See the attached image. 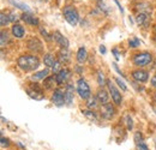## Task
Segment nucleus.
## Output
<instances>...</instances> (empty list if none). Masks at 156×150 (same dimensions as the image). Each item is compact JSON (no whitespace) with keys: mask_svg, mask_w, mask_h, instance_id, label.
<instances>
[{"mask_svg":"<svg viewBox=\"0 0 156 150\" xmlns=\"http://www.w3.org/2000/svg\"><path fill=\"white\" fill-rule=\"evenodd\" d=\"M133 64L138 67H143V66H148L149 64H151L153 61V55L151 53L148 52H142V53H136L132 59Z\"/></svg>","mask_w":156,"mask_h":150,"instance_id":"obj_3","label":"nucleus"},{"mask_svg":"<svg viewBox=\"0 0 156 150\" xmlns=\"http://www.w3.org/2000/svg\"><path fill=\"white\" fill-rule=\"evenodd\" d=\"M112 53L114 54V56H115V59H117V60L120 59V56H119V52H118L117 48H113V49H112Z\"/></svg>","mask_w":156,"mask_h":150,"instance_id":"obj_38","label":"nucleus"},{"mask_svg":"<svg viewBox=\"0 0 156 150\" xmlns=\"http://www.w3.org/2000/svg\"><path fill=\"white\" fill-rule=\"evenodd\" d=\"M9 17H10V20H11V22H16V19H17V16H15L13 13H10Z\"/></svg>","mask_w":156,"mask_h":150,"instance_id":"obj_40","label":"nucleus"},{"mask_svg":"<svg viewBox=\"0 0 156 150\" xmlns=\"http://www.w3.org/2000/svg\"><path fill=\"white\" fill-rule=\"evenodd\" d=\"M48 73H49V70L46 69V70H42V71L37 72V73H34L30 78H31V80L37 82V80H40V79H46V78L48 77Z\"/></svg>","mask_w":156,"mask_h":150,"instance_id":"obj_18","label":"nucleus"},{"mask_svg":"<svg viewBox=\"0 0 156 150\" xmlns=\"http://www.w3.org/2000/svg\"><path fill=\"white\" fill-rule=\"evenodd\" d=\"M58 59L61 64L62 62L64 64H69L70 62V59H71V54H70L69 49L67 48H61L58 53Z\"/></svg>","mask_w":156,"mask_h":150,"instance_id":"obj_12","label":"nucleus"},{"mask_svg":"<svg viewBox=\"0 0 156 150\" xmlns=\"http://www.w3.org/2000/svg\"><path fill=\"white\" fill-rule=\"evenodd\" d=\"M129 43H130V47H132V48H136L138 47L139 45H140V41L138 40V38H131V40H129Z\"/></svg>","mask_w":156,"mask_h":150,"instance_id":"obj_33","label":"nucleus"},{"mask_svg":"<svg viewBox=\"0 0 156 150\" xmlns=\"http://www.w3.org/2000/svg\"><path fill=\"white\" fill-rule=\"evenodd\" d=\"M88 58V52L85 49V47H79L77 52V60L78 62H84Z\"/></svg>","mask_w":156,"mask_h":150,"instance_id":"obj_22","label":"nucleus"},{"mask_svg":"<svg viewBox=\"0 0 156 150\" xmlns=\"http://www.w3.org/2000/svg\"><path fill=\"white\" fill-rule=\"evenodd\" d=\"M28 48L34 53L42 52V42L37 38H30L28 40Z\"/></svg>","mask_w":156,"mask_h":150,"instance_id":"obj_8","label":"nucleus"},{"mask_svg":"<svg viewBox=\"0 0 156 150\" xmlns=\"http://www.w3.org/2000/svg\"><path fill=\"white\" fill-rule=\"evenodd\" d=\"M136 22H137V24L140 25V27H148L149 23H150L149 15L143 13V12H139V13L136 16Z\"/></svg>","mask_w":156,"mask_h":150,"instance_id":"obj_13","label":"nucleus"},{"mask_svg":"<svg viewBox=\"0 0 156 150\" xmlns=\"http://www.w3.org/2000/svg\"><path fill=\"white\" fill-rule=\"evenodd\" d=\"M125 120H126V125H127V130H132L133 127V123H132V118L130 114H126L125 115Z\"/></svg>","mask_w":156,"mask_h":150,"instance_id":"obj_30","label":"nucleus"},{"mask_svg":"<svg viewBox=\"0 0 156 150\" xmlns=\"http://www.w3.org/2000/svg\"><path fill=\"white\" fill-rule=\"evenodd\" d=\"M24 28H23V25H20L18 23H15L13 25H12V35L15 36V38H22L24 36Z\"/></svg>","mask_w":156,"mask_h":150,"instance_id":"obj_17","label":"nucleus"},{"mask_svg":"<svg viewBox=\"0 0 156 150\" xmlns=\"http://www.w3.org/2000/svg\"><path fill=\"white\" fill-rule=\"evenodd\" d=\"M71 76V71L65 67V69H61V71L58 72L55 75V80H57V84H64L65 82H67V79L70 78Z\"/></svg>","mask_w":156,"mask_h":150,"instance_id":"obj_9","label":"nucleus"},{"mask_svg":"<svg viewBox=\"0 0 156 150\" xmlns=\"http://www.w3.org/2000/svg\"><path fill=\"white\" fill-rule=\"evenodd\" d=\"M77 93L83 100H89L91 97V91L89 84L85 82V79L79 78L77 82Z\"/></svg>","mask_w":156,"mask_h":150,"instance_id":"obj_4","label":"nucleus"},{"mask_svg":"<svg viewBox=\"0 0 156 150\" xmlns=\"http://www.w3.org/2000/svg\"><path fill=\"white\" fill-rule=\"evenodd\" d=\"M7 42H9V34H7V31L2 30V31H1V35H0V43H1V47H5Z\"/></svg>","mask_w":156,"mask_h":150,"instance_id":"obj_26","label":"nucleus"},{"mask_svg":"<svg viewBox=\"0 0 156 150\" xmlns=\"http://www.w3.org/2000/svg\"><path fill=\"white\" fill-rule=\"evenodd\" d=\"M151 85H153L154 88H156V75L151 78Z\"/></svg>","mask_w":156,"mask_h":150,"instance_id":"obj_42","label":"nucleus"},{"mask_svg":"<svg viewBox=\"0 0 156 150\" xmlns=\"http://www.w3.org/2000/svg\"><path fill=\"white\" fill-rule=\"evenodd\" d=\"M115 114V108L112 103H106L101 106V116L106 120H111Z\"/></svg>","mask_w":156,"mask_h":150,"instance_id":"obj_6","label":"nucleus"},{"mask_svg":"<svg viewBox=\"0 0 156 150\" xmlns=\"http://www.w3.org/2000/svg\"><path fill=\"white\" fill-rule=\"evenodd\" d=\"M10 2H11V4H13L15 6H17V7L20 9V10H23V11H25V12H28V13H31V11H30V9L28 7V5H27V4L20 2V1H17V0H10Z\"/></svg>","mask_w":156,"mask_h":150,"instance_id":"obj_24","label":"nucleus"},{"mask_svg":"<svg viewBox=\"0 0 156 150\" xmlns=\"http://www.w3.org/2000/svg\"><path fill=\"white\" fill-rule=\"evenodd\" d=\"M82 113L85 115V118H88L89 120H91V121H98V114L94 112L93 109H83L82 111Z\"/></svg>","mask_w":156,"mask_h":150,"instance_id":"obj_21","label":"nucleus"},{"mask_svg":"<svg viewBox=\"0 0 156 150\" xmlns=\"http://www.w3.org/2000/svg\"><path fill=\"white\" fill-rule=\"evenodd\" d=\"M100 52H101L102 54H106V47H105L103 45H101V46H100Z\"/></svg>","mask_w":156,"mask_h":150,"instance_id":"obj_41","label":"nucleus"},{"mask_svg":"<svg viewBox=\"0 0 156 150\" xmlns=\"http://www.w3.org/2000/svg\"><path fill=\"white\" fill-rule=\"evenodd\" d=\"M40 31H41V34H42V36H43V38H46V40H51V38H53V36L51 38V36L48 35V33H47V31H46V30H44V29H43L42 27H40Z\"/></svg>","mask_w":156,"mask_h":150,"instance_id":"obj_34","label":"nucleus"},{"mask_svg":"<svg viewBox=\"0 0 156 150\" xmlns=\"http://www.w3.org/2000/svg\"><path fill=\"white\" fill-rule=\"evenodd\" d=\"M1 120H2V123H7V120H6L4 116H1Z\"/></svg>","mask_w":156,"mask_h":150,"instance_id":"obj_45","label":"nucleus"},{"mask_svg":"<svg viewBox=\"0 0 156 150\" xmlns=\"http://www.w3.org/2000/svg\"><path fill=\"white\" fill-rule=\"evenodd\" d=\"M98 83L100 87H103L107 82H106V78H105V75H103V72L101 71V70H98Z\"/></svg>","mask_w":156,"mask_h":150,"instance_id":"obj_28","label":"nucleus"},{"mask_svg":"<svg viewBox=\"0 0 156 150\" xmlns=\"http://www.w3.org/2000/svg\"><path fill=\"white\" fill-rule=\"evenodd\" d=\"M133 139H135V143H136V145H139V144L144 143V137H143V134H142L140 132H136V133H135V137H133Z\"/></svg>","mask_w":156,"mask_h":150,"instance_id":"obj_29","label":"nucleus"},{"mask_svg":"<svg viewBox=\"0 0 156 150\" xmlns=\"http://www.w3.org/2000/svg\"><path fill=\"white\" fill-rule=\"evenodd\" d=\"M98 97H90L89 100H88V102H87V106H88V108L89 109H95L96 107H98Z\"/></svg>","mask_w":156,"mask_h":150,"instance_id":"obj_25","label":"nucleus"},{"mask_svg":"<svg viewBox=\"0 0 156 150\" xmlns=\"http://www.w3.org/2000/svg\"><path fill=\"white\" fill-rule=\"evenodd\" d=\"M153 33H154V35H155V38H156V24L153 27Z\"/></svg>","mask_w":156,"mask_h":150,"instance_id":"obj_43","label":"nucleus"},{"mask_svg":"<svg viewBox=\"0 0 156 150\" xmlns=\"http://www.w3.org/2000/svg\"><path fill=\"white\" fill-rule=\"evenodd\" d=\"M107 85H108V90H109V93H111V96H112V98H113V102H114L117 106H120L121 102H122L121 94L119 93V90L115 88V85H114L111 80H107Z\"/></svg>","mask_w":156,"mask_h":150,"instance_id":"obj_5","label":"nucleus"},{"mask_svg":"<svg viewBox=\"0 0 156 150\" xmlns=\"http://www.w3.org/2000/svg\"><path fill=\"white\" fill-rule=\"evenodd\" d=\"M27 93H28V95H29L31 98H34V100H36V101H41V100L44 98L43 93H40V91H36V90H33V89H30V88L27 89Z\"/></svg>","mask_w":156,"mask_h":150,"instance_id":"obj_19","label":"nucleus"},{"mask_svg":"<svg viewBox=\"0 0 156 150\" xmlns=\"http://www.w3.org/2000/svg\"><path fill=\"white\" fill-rule=\"evenodd\" d=\"M52 102L58 107L64 106L66 103V101H65V91L61 90V89H55L53 95H52Z\"/></svg>","mask_w":156,"mask_h":150,"instance_id":"obj_7","label":"nucleus"},{"mask_svg":"<svg viewBox=\"0 0 156 150\" xmlns=\"http://www.w3.org/2000/svg\"><path fill=\"white\" fill-rule=\"evenodd\" d=\"M53 38H54L55 43L59 45L61 48H69V40L65 38L64 35H61L60 31H54Z\"/></svg>","mask_w":156,"mask_h":150,"instance_id":"obj_11","label":"nucleus"},{"mask_svg":"<svg viewBox=\"0 0 156 150\" xmlns=\"http://www.w3.org/2000/svg\"><path fill=\"white\" fill-rule=\"evenodd\" d=\"M115 82H117V84L121 88V90H124V91H126L127 90V87H126V84L124 83V80L121 79V78H119V77H117L115 78Z\"/></svg>","mask_w":156,"mask_h":150,"instance_id":"obj_31","label":"nucleus"},{"mask_svg":"<svg viewBox=\"0 0 156 150\" xmlns=\"http://www.w3.org/2000/svg\"><path fill=\"white\" fill-rule=\"evenodd\" d=\"M132 77H133V79L137 80V82L145 83V82L148 80V78H149V75H148V72H147L145 70L138 69V70H135V71L132 72Z\"/></svg>","mask_w":156,"mask_h":150,"instance_id":"obj_10","label":"nucleus"},{"mask_svg":"<svg viewBox=\"0 0 156 150\" xmlns=\"http://www.w3.org/2000/svg\"><path fill=\"white\" fill-rule=\"evenodd\" d=\"M55 83H57V80H55V78L52 77V76H49V77H47L46 79H43V87H44L46 89H52Z\"/></svg>","mask_w":156,"mask_h":150,"instance_id":"obj_23","label":"nucleus"},{"mask_svg":"<svg viewBox=\"0 0 156 150\" xmlns=\"http://www.w3.org/2000/svg\"><path fill=\"white\" fill-rule=\"evenodd\" d=\"M17 65L24 72H31L39 67L40 59L36 55H31V54L20 55L17 59Z\"/></svg>","mask_w":156,"mask_h":150,"instance_id":"obj_1","label":"nucleus"},{"mask_svg":"<svg viewBox=\"0 0 156 150\" xmlns=\"http://www.w3.org/2000/svg\"><path fill=\"white\" fill-rule=\"evenodd\" d=\"M154 98H155V102H156V94H155V96H154Z\"/></svg>","mask_w":156,"mask_h":150,"instance_id":"obj_46","label":"nucleus"},{"mask_svg":"<svg viewBox=\"0 0 156 150\" xmlns=\"http://www.w3.org/2000/svg\"><path fill=\"white\" fill-rule=\"evenodd\" d=\"M73 85L72 84H66V90H65V101L66 105H71L73 100Z\"/></svg>","mask_w":156,"mask_h":150,"instance_id":"obj_16","label":"nucleus"},{"mask_svg":"<svg viewBox=\"0 0 156 150\" xmlns=\"http://www.w3.org/2000/svg\"><path fill=\"white\" fill-rule=\"evenodd\" d=\"M113 67H114V70L117 71V73H119V75H121V77H125V76H124V73H122V72H121V71L119 70V67H118L117 62H113Z\"/></svg>","mask_w":156,"mask_h":150,"instance_id":"obj_36","label":"nucleus"},{"mask_svg":"<svg viewBox=\"0 0 156 150\" xmlns=\"http://www.w3.org/2000/svg\"><path fill=\"white\" fill-rule=\"evenodd\" d=\"M20 18L23 19L27 24H29V25H39V19L36 18L35 16H33L31 13L24 12V13L22 15V17H20Z\"/></svg>","mask_w":156,"mask_h":150,"instance_id":"obj_15","label":"nucleus"},{"mask_svg":"<svg viewBox=\"0 0 156 150\" xmlns=\"http://www.w3.org/2000/svg\"><path fill=\"white\" fill-rule=\"evenodd\" d=\"M18 145H20V147L22 148V149H25V147H24V145H23L22 143H20V142H18Z\"/></svg>","mask_w":156,"mask_h":150,"instance_id":"obj_44","label":"nucleus"},{"mask_svg":"<svg viewBox=\"0 0 156 150\" xmlns=\"http://www.w3.org/2000/svg\"><path fill=\"white\" fill-rule=\"evenodd\" d=\"M10 22H11V20H10L9 15H5L4 12L0 15V25H1V27H6Z\"/></svg>","mask_w":156,"mask_h":150,"instance_id":"obj_27","label":"nucleus"},{"mask_svg":"<svg viewBox=\"0 0 156 150\" xmlns=\"http://www.w3.org/2000/svg\"><path fill=\"white\" fill-rule=\"evenodd\" d=\"M52 71H53V73H58V72L61 71V62H60L59 60H57V61H55V64L53 65Z\"/></svg>","mask_w":156,"mask_h":150,"instance_id":"obj_32","label":"nucleus"},{"mask_svg":"<svg viewBox=\"0 0 156 150\" xmlns=\"http://www.w3.org/2000/svg\"><path fill=\"white\" fill-rule=\"evenodd\" d=\"M114 2L117 4V6H118V7H119V11H120L121 13H124V9H122V6H121V5L119 4V1H118V0H114Z\"/></svg>","mask_w":156,"mask_h":150,"instance_id":"obj_39","label":"nucleus"},{"mask_svg":"<svg viewBox=\"0 0 156 150\" xmlns=\"http://www.w3.org/2000/svg\"><path fill=\"white\" fill-rule=\"evenodd\" d=\"M55 58L52 55L51 53H47L43 56V64L47 66V67H53V65L55 64Z\"/></svg>","mask_w":156,"mask_h":150,"instance_id":"obj_20","label":"nucleus"},{"mask_svg":"<svg viewBox=\"0 0 156 150\" xmlns=\"http://www.w3.org/2000/svg\"><path fill=\"white\" fill-rule=\"evenodd\" d=\"M96 97H98V102L102 103V105H106V103H108V101H109V95L107 93V90H105L103 88H101V89L98 90Z\"/></svg>","mask_w":156,"mask_h":150,"instance_id":"obj_14","label":"nucleus"},{"mask_svg":"<svg viewBox=\"0 0 156 150\" xmlns=\"http://www.w3.org/2000/svg\"><path fill=\"white\" fill-rule=\"evenodd\" d=\"M62 13H64V17H65V19L67 20V23L70 25H72V27L77 25L78 20H79V15H78L76 7H73L71 5H67V6L64 7Z\"/></svg>","mask_w":156,"mask_h":150,"instance_id":"obj_2","label":"nucleus"},{"mask_svg":"<svg viewBox=\"0 0 156 150\" xmlns=\"http://www.w3.org/2000/svg\"><path fill=\"white\" fill-rule=\"evenodd\" d=\"M1 147L2 148H5V147H9L10 145V142H9V139L7 138H5V137H1Z\"/></svg>","mask_w":156,"mask_h":150,"instance_id":"obj_35","label":"nucleus"},{"mask_svg":"<svg viewBox=\"0 0 156 150\" xmlns=\"http://www.w3.org/2000/svg\"><path fill=\"white\" fill-rule=\"evenodd\" d=\"M137 148H138V150H148V147H147L145 143H142V144L137 145Z\"/></svg>","mask_w":156,"mask_h":150,"instance_id":"obj_37","label":"nucleus"}]
</instances>
